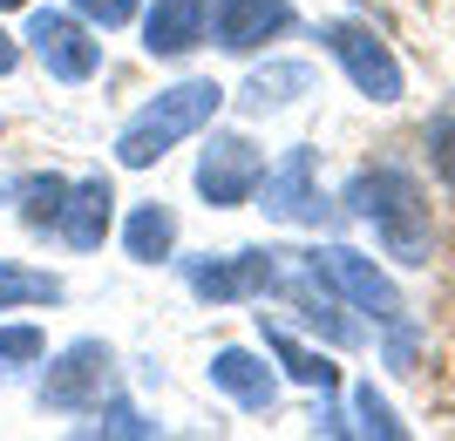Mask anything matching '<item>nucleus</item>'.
<instances>
[{
    "instance_id": "obj_1",
    "label": "nucleus",
    "mask_w": 455,
    "mask_h": 441,
    "mask_svg": "<svg viewBox=\"0 0 455 441\" xmlns=\"http://www.w3.org/2000/svg\"><path fill=\"white\" fill-rule=\"evenodd\" d=\"M347 211L374 224L380 251L395 258V265H428V251H435V217H428V197L421 184L401 163H374L347 184Z\"/></svg>"
},
{
    "instance_id": "obj_2",
    "label": "nucleus",
    "mask_w": 455,
    "mask_h": 441,
    "mask_svg": "<svg viewBox=\"0 0 455 441\" xmlns=\"http://www.w3.org/2000/svg\"><path fill=\"white\" fill-rule=\"evenodd\" d=\"M218 109H225V89L204 82V75L177 82V89H156V102H143V109L123 122V136H116V163H123V170H150V163H164L184 136L204 130Z\"/></svg>"
},
{
    "instance_id": "obj_3",
    "label": "nucleus",
    "mask_w": 455,
    "mask_h": 441,
    "mask_svg": "<svg viewBox=\"0 0 455 441\" xmlns=\"http://www.w3.org/2000/svg\"><path fill=\"white\" fill-rule=\"evenodd\" d=\"M259 177H266V156H259V143L238 136V130H218L204 150H197V197L218 204V211L251 204V197H259Z\"/></svg>"
},
{
    "instance_id": "obj_4",
    "label": "nucleus",
    "mask_w": 455,
    "mask_h": 441,
    "mask_svg": "<svg viewBox=\"0 0 455 441\" xmlns=\"http://www.w3.org/2000/svg\"><path fill=\"white\" fill-rule=\"evenodd\" d=\"M320 41H326V55L347 68V82H354L367 102H401V61L374 28H361V20H326Z\"/></svg>"
},
{
    "instance_id": "obj_5",
    "label": "nucleus",
    "mask_w": 455,
    "mask_h": 441,
    "mask_svg": "<svg viewBox=\"0 0 455 441\" xmlns=\"http://www.w3.org/2000/svg\"><path fill=\"white\" fill-rule=\"evenodd\" d=\"M28 48H35V61L48 68L55 82H89L95 68H102V41L89 35V20L68 7H35L28 14Z\"/></svg>"
},
{
    "instance_id": "obj_6",
    "label": "nucleus",
    "mask_w": 455,
    "mask_h": 441,
    "mask_svg": "<svg viewBox=\"0 0 455 441\" xmlns=\"http://www.w3.org/2000/svg\"><path fill=\"white\" fill-rule=\"evenodd\" d=\"M109 366H116V353L102 340L61 346L55 360H48V374H41V401L55 407V414H95L102 394H109Z\"/></svg>"
},
{
    "instance_id": "obj_7",
    "label": "nucleus",
    "mask_w": 455,
    "mask_h": 441,
    "mask_svg": "<svg viewBox=\"0 0 455 441\" xmlns=\"http://www.w3.org/2000/svg\"><path fill=\"white\" fill-rule=\"evenodd\" d=\"M279 258L285 251H225V258H190L184 279L197 299H211V306H238V299H266L272 286H279Z\"/></svg>"
},
{
    "instance_id": "obj_8",
    "label": "nucleus",
    "mask_w": 455,
    "mask_h": 441,
    "mask_svg": "<svg viewBox=\"0 0 455 441\" xmlns=\"http://www.w3.org/2000/svg\"><path fill=\"white\" fill-rule=\"evenodd\" d=\"M306 258L320 265V279L340 292L347 306L374 312V327H395V319H401V292H395V279H387L374 258H361L354 245H326V251H306Z\"/></svg>"
},
{
    "instance_id": "obj_9",
    "label": "nucleus",
    "mask_w": 455,
    "mask_h": 441,
    "mask_svg": "<svg viewBox=\"0 0 455 441\" xmlns=\"http://www.w3.org/2000/svg\"><path fill=\"white\" fill-rule=\"evenodd\" d=\"M259 211L272 217V224H326V197H320V163H313V150H285L279 163H272L266 177H259Z\"/></svg>"
},
{
    "instance_id": "obj_10",
    "label": "nucleus",
    "mask_w": 455,
    "mask_h": 441,
    "mask_svg": "<svg viewBox=\"0 0 455 441\" xmlns=\"http://www.w3.org/2000/svg\"><path fill=\"white\" fill-rule=\"evenodd\" d=\"M285 28H292V0H211V35H218V48H231V55L266 48Z\"/></svg>"
},
{
    "instance_id": "obj_11",
    "label": "nucleus",
    "mask_w": 455,
    "mask_h": 441,
    "mask_svg": "<svg viewBox=\"0 0 455 441\" xmlns=\"http://www.w3.org/2000/svg\"><path fill=\"white\" fill-rule=\"evenodd\" d=\"M204 35H211V0H150V14H143V48L164 61L190 55Z\"/></svg>"
},
{
    "instance_id": "obj_12",
    "label": "nucleus",
    "mask_w": 455,
    "mask_h": 441,
    "mask_svg": "<svg viewBox=\"0 0 455 441\" xmlns=\"http://www.w3.org/2000/svg\"><path fill=\"white\" fill-rule=\"evenodd\" d=\"M211 387L231 394L238 407H251V414H266V407L279 401V381H272L266 353H251V346H218V353H211Z\"/></svg>"
},
{
    "instance_id": "obj_13",
    "label": "nucleus",
    "mask_w": 455,
    "mask_h": 441,
    "mask_svg": "<svg viewBox=\"0 0 455 441\" xmlns=\"http://www.w3.org/2000/svg\"><path fill=\"white\" fill-rule=\"evenodd\" d=\"M109 204H116V191H109V177H82V184H68V204H61V238L76 251H95L102 238H109Z\"/></svg>"
},
{
    "instance_id": "obj_14",
    "label": "nucleus",
    "mask_w": 455,
    "mask_h": 441,
    "mask_svg": "<svg viewBox=\"0 0 455 441\" xmlns=\"http://www.w3.org/2000/svg\"><path fill=\"white\" fill-rule=\"evenodd\" d=\"M299 96H313V68H306V61H266V68H251L245 89H238V102H245L251 115L285 109V102H299Z\"/></svg>"
},
{
    "instance_id": "obj_15",
    "label": "nucleus",
    "mask_w": 455,
    "mask_h": 441,
    "mask_svg": "<svg viewBox=\"0 0 455 441\" xmlns=\"http://www.w3.org/2000/svg\"><path fill=\"white\" fill-rule=\"evenodd\" d=\"M259 346H266V353H272V360H279L299 387H320V394H333V387H340V366L326 360V353H313V346H299L285 327H266V312H259Z\"/></svg>"
},
{
    "instance_id": "obj_16",
    "label": "nucleus",
    "mask_w": 455,
    "mask_h": 441,
    "mask_svg": "<svg viewBox=\"0 0 455 441\" xmlns=\"http://www.w3.org/2000/svg\"><path fill=\"white\" fill-rule=\"evenodd\" d=\"M123 245H130L136 265L171 258V251H177V211H171V204H136L130 224H123Z\"/></svg>"
},
{
    "instance_id": "obj_17",
    "label": "nucleus",
    "mask_w": 455,
    "mask_h": 441,
    "mask_svg": "<svg viewBox=\"0 0 455 441\" xmlns=\"http://www.w3.org/2000/svg\"><path fill=\"white\" fill-rule=\"evenodd\" d=\"M14 204H20V224H28V231H55L61 224V204H68V177H55V170L20 177Z\"/></svg>"
},
{
    "instance_id": "obj_18",
    "label": "nucleus",
    "mask_w": 455,
    "mask_h": 441,
    "mask_svg": "<svg viewBox=\"0 0 455 441\" xmlns=\"http://www.w3.org/2000/svg\"><path fill=\"white\" fill-rule=\"evenodd\" d=\"M55 299H61V279H55V272L0 265V312H14V306H55Z\"/></svg>"
},
{
    "instance_id": "obj_19",
    "label": "nucleus",
    "mask_w": 455,
    "mask_h": 441,
    "mask_svg": "<svg viewBox=\"0 0 455 441\" xmlns=\"http://www.w3.org/2000/svg\"><path fill=\"white\" fill-rule=\"evenodd\" d=\"M428 163H435V177L455 191V102H442L435 122H428Z\"/></svg>"
},
{
    "instance_id": "obj_20",
    "label": "nucleus",
    "mask_w": 455,
    "mask_h": 441,
    "mask_svg": "<svg viewBox=\"0 0 455 441\" xmlns=\"http://www.w3.org/2000/svg\"><path fill=\"white\" fill-rule=\"evenodd\" d=\"M354 428H361V435H387V441L401 435L395 407H387V394H374V381H367V387H354Z\"/></svg>"
},
{
    "instance_id": "obj_21",
    "label": "nucleus",
    "mask_w": 455,
    "mask_h": 441,
    "mask_svg": "<svg viewBox=\"0 0 455 441\" xmlns=\"http://www.w3.org/2000/svg\"><path fill=\"white\" fill-rule=\"evenodd\" d=\"M48 360V333L41 327H0V366H28Z\"/></svg>"
},
{
    "instance_id": "obj_22",
    "label": "nucleus",
    "mask_w": 455,
    "mask_h": 441,
    "mask_svg": "<svg viewBox=\"0 0 455 441\" xmlns=\"http://www.w3.org/2000/svg\"><path fill=\"white\" fill-rule=\"evenodd\" d=\"M68 7H76L89 28H123V20H136V7H143V0H68Z\"/></svg>"
},
{
    "instance_id": "obj_23",
    "label": "nucleus",
    "mask_w": 455,
    "mask_h": 441,
    "mask_svg": "<svg viewBox=\"0 0 455 441\" xmlns=\"http://www.w3.org/2000/svg\"><path fill=\"white\" fill-rule=\"evenodd\" d=\"M95 414H102V407H95ZM95 428H102V435H156V421H143L136 407H109Z\"/></svg>"
},
{
    "instance_id": "obj_24",
    "label": "nucleus",
    "mask_w": 455,
    "mask_h": 441,
    "mask_svg": "<svg viewBox=\"0 0 455 441\" xmlns=\"http://www.w3.org/2000/svg\"><path fill=\"white\" fill-rule=\"evenodd\" d=\"M14 61H20V41L0 28V75H14Z\"/></svg>"
},
{
    "instance_id": "obj_25",
    "label": "nucleus",
    "mask_w": 455,
    "mask_h": 441,
    "mask_svg": "<svg viewBox=\"0 0 455 441\" xmlns=\"http://www.w3.org/2000/svg\"><path fill=\"white\" fill-rule=\"evenodd\" d=\"M0 204H14V184H7V177H0Z\"/></svg>"
},
{
    "instance_id": "obj_26",
    "label": "nucleus",
    "mask_w": 455,
    "mask_h": 441,
    "mask_svg": "<svg viewBox=\"0 0 455 441\" xmlns=\"http://www.w3.org/2000/svg\"><path fill=\"white\" fill-rule=\"evenodd\" d=\"M14 7H28V0H0V14H14Z\"/></svg>"
}]
</instances>
